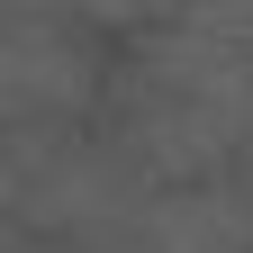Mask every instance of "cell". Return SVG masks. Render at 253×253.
Wrapping results in <instances>:
<instances>
[{"mask_svg":"<svg viewBox=\"0 0 253 253\" xmlns=\"http://www.w3.org/2000/svg\"><path fill=\"white\" fill-rule=\"evenodd\" d=\"M90 90H100V63L82 37H63V27L0 37V126H54V118L90 109Z\"/></svg>","mask_w":253,"mask_h":253,"instance_id":"cell-2","label":"cell"},{"mask_svg":"<svg viewBox=\"0 0 253 253\" xmlns=\"http://www.w3.org/2000/svg\"><path fill=\"white\" fill-rule=\"evenodd\" d=\"M126 126L145 163L181 181L217 172L235 145H253V45L235 27H172L154 37L126 82Z\"/></svg>","mask_w":253,"mask_h":253,"instance_id":"cell-1","label":"cell"},{"mask_svg":"<svg viewBox=\"0 0 253 253\" xmlns=\"http://www.w3.org/2000/svg\"><path fill=\"white\" fill-rule=\"evenodd\" d=\"M90 18H154V9H172V0H82Z\"/></svg>","mask_w":253,"mask_h":253,"instance_id":"cell-4","label":"cell"},{"mask_svg":"<svg viewBox=\"0 0 253 253\" xmlns=\"http://www.w3.org/2000/svg\"><path fill=\"white\" fill-rule=\"evenodd\" d=\"M100 253H253V208L235 190H172L100 235Z\"/></svg>","mask_w":253,"mask_h":253,"instance_id":"cell-3","label":"cell"}]
</instances>
